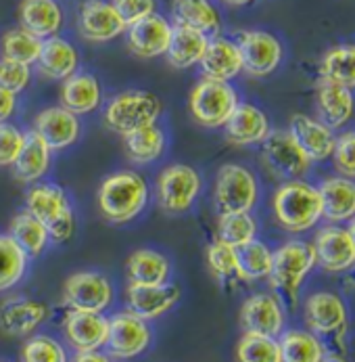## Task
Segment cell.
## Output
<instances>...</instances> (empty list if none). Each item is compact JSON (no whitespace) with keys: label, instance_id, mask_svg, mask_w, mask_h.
Returning <instances> with one entry per match:
<instances>
[{"label":"cell","instance_id":"1","mask_svg":"<svg viewBox=\"0 0 355 362\" xmlns=\"http://www.w3.org/2000/svg\"><path fill=\"white\" fill-rule=\"evenodd\" d=\"M151 204L149 180L138 170H115L104 176L97 191V206L111 224H130Z\"/></svg>","mask_w":355,"mask_h":362},{"label":"cell","instance_id":"2","mask_svg":"<svg viewBox=\"0 0 355 362\" xmlns=\"http://www.w3.org/2000/svg\"><path fill=\"white\" fill-rule=\"evenodd\" d=\"M101 109L102 126L124 139L136 130L159 124L163 101L151 90L130 88L113 95L107 103H102Z\"/></svg>","mask_w":355,"mask_h":362},{"label":"cell","instance_id":"3","mask_svg":"<svg viewBox=\"0 0 355 362\" xmlns=\"http://www.w3.org/2000/svg\"><path fill=\"white\" fill-rule=\"evenodd\" d=\"M25 209L34 214L51 235V243H67L76 233V211L69 193L56 185L40 180L30 185L25 193Z\"/></svg>","mask_w":355,"mask_h":362},{"label":"cell","instance_id":"4","mask_svg":"<svg viewBox=\"0 0 355 362\" xmlns=\"http://www.w3.org/2000/svg\"><path fill=\"white\" fill-rule=\"evenodd\" d=\"M272 209L287 233H305L322 218V197L315 187L299 178L284 180L272 197Z\"/></svg>","mask_w":355,"mask_h":362},{"label":"cell","instance_id":"5","mask_svg":"<svg viewBox=\"0 0 355 362\" xmlns=\"http://www.w3.org/2000/svg\"><path fill=\"white\" fill-rule=\"evenodd\" d=\"M203 193V176L191 163H169L155 180V199L165 214L182 216L191 211Z\"/></svg>","mask_w":355,"mask_h":362},{"label":"cell","instance_id":"6","mask_svg":"<svg viewBox=\"0 0 355 362\" xmlns=\"http://www.w3.org/2000/svg\"><path fill=\"white\" fill-rule=\"evenodd\" d=\"M241 103L236 88L230 82L203 78L191 88L188 111L191 117L207 130H219Z\"/></svg>","mask_w":355,"mask_h":362},{"label":"cell","instance_id":"7","mask_svg":"<svg viewBox=\"0 0 355 362\" xmlns=\"http://www.w3.org/2000/svg\"><path fill=\"white\" fill-rule=\"evenodd\" d=\"M259 199L255 174L241 163H224L213 180V206L222 214H249Z\"/></svg>","mask_w":355,"mask_h":362},{"label":"cell","instance_id":"8","mask_svg":"<svg viewBox=\"0 0 355 362\" xmlns=\"http://www.w3.org/2000/svg\"><path fill=\"white\" fill-rule=\"evenodd\" d=\"M315 266L313 245L307 241H287L282 247L274 252L272 270L267 274L270 285L278 291L291 306L297 302V291L303 279Z\"/></svg>","mask_w":355,"mask_h":362},{"label":"cell","instance_id":"9","mask_svg":"<svg viewBox=\"0 0 355 362\" xmlns=\"http://www.w3.org/2000/svg\"><path fill=\"white\" fill-rule=\"evenodd\" d=\"M115 298L113 283L97 270H80L65 279L63 283V306L67 310L101 312L111 308Z\"/></svg>","mask_w":355,"mask_h":362},{"label":"cell","instance_id":"10","mask_svg":"<svg viewBox=\"0 0 355 362\" xmlns=\"http://www.w3.org/2000/svg\"><path fill=\"white\" fill-rule=\"evenodd\" d=\"M152 341V331L149 320L132 312H115L109 316V335L104 350L115 361H132L149 350Z\"/></svg>","mask_w":355,"mask_h":362},{"label":"cell","instance_id":"11","mask_svg":"<svg viewBox=\"0 0 355 362\" xmlns=\"http://www.w3.org/2000/svg\"><path fill=\"white\" fill-rule=\"evenodd\" d=\"M32 132H36L49 145L52 153H61L80 143L84 126L80 115L61 105H49L34 115Z\"/></svg>","mask_w":355,"mask_h":362},{"label":"cell","instance_id":"12","mask_svg":"<svg viewBox=\"0 0 355 362\" xmlns=\"http://www.w3.org/2000/svg\"><path fill=\"white\" fill-rule=\"evenodd\" d=\"M78 34L88 45H107L126 34V23L111 0H84L76 17Z\"/></svg>","mask_w":355,"mask_h":362},{"label":"cell","instance_id":"13","mask_svg":"<svg viewBox=\"0 0 355 362\" xmlns=\"http://www.w3.org/2000/svg\"><path fill=\"white\" fill-rule=\"evenodd\" d=\"M261 161L280 180L301 178L311 163L297 147L289 130H270L261 143Z\"/></svg>","mask_w":355,"mask_h":362},{"label":"cell","instance_id":"14","mask_svg":"<svg viewBox=\"0 0 355 362\" xmlns=\"http://www.w3.org/2000/svg\"><path fill=\"white\" fill-rule=\"evenodd\" d=\"M236 45L243 57V71L251 78H265L278 69L282 63V45L280 40L263 30H245L239 32Z\"/></svg>","mask_w":355,"mask_h":362},{"label":"cell","instance_id":"15","mask_svg":"<svg viewBox=\"0 0 355 362\" xmlns=\"http://www.w3.org/2000/svg\"><path fill=\"white\" fill-rule=\"evenodd\" d=\"M172 32H174V23L167 17L152 13L149 17L126 28V34H124L126 47L138 59L165 57L172 42Z\"/></svg>","mask_w":355,"mask_h":362},{"label":"cell","instance_id":"16","mask_svg":"<svg viewBox=\"0 0 355 362\" xmlns=\"http://www.w3.org/2000/svg\"><path fill=\"white\" fill-rule=\"evenodd\" d=\"M63 335L76 352L102 350L109 335V316L101 312L67 310L63 316Z\"/></svg>","mask_w":355,"mask_h":362},{"label":"cell","instance_id":"17","mask_svg":"<svg viewBox=\"0 0 355 362\" xmlns=\"http://www.w3.org/2000/svg\"><path fill=\"white\" fill-rule=\"evenodd\" d=\"M51 308L44 302L15 296L0 304V331L6 337H30L49 318Z\"/></svg>","mask_w":355,"mask_h":362},{"label":"cell","instance_id":"18","mask_svg":"<svg viewBox=\"0 0 355 362\" xmlns=\"http://www.w3.org/2000/svg\"><path fill=\"white\" fill-rule=\"evenodd\" d=\"M182 298V289L174 283L163 285H132L126 289L128 312L140 316L143 320H155L172 310Z\"/></svg>","mask_w":355,"mask_h":362},{"label":"cell","instance_id":"19","mask_svg":"<svg viewBox=\"0 0 355 362\" xmlns=\"http://www.w3.org/2000/svg\"><path fill=\"white\" fill-rule=\"evenodd\" d=\"M104 103V90L101 80L90 71H76L67 80L61 82L59 105L69 109L71 113L84 117L97 113Z\"/></svg>","mask_w":355,"mask_h":362},{"label":"cell","instance_id":"20","mask_svg":"<svg viewBox=\"0 0 355 362\" xmlns=\"http://www.w3.org/2000/svg\"><path fill=\"white\" fill-rule=\"evenodd\" d=\"M305 322L313 335L341 337L347 329V310L339 296L320 291L305 302Z\"/></svg>","mask_w":355,"mask_h":362},{"label":"cell","instance_id":"21","mask_svg":"<svg viewBox=\"0 0 355 362\" xmlns=\"http://www.w3.org/2000/svg\"><path fill=\"white\" fill-rule=\"evenodd\" d=\"M315 264L328 272H345L355 266V245L349 230L341 226H324L311 243Z\"/></svg>","mask_w":355,"mask_h":362},{"label":"cell","instance_id":"22","mask_svg":"<svg viewBox=\"0 0 355 362\" xmlns=\"http://www.w3.org/2000/svg\"><path fill=\"white\" fill-rule=\"evenodd\" d=\"M241 327L245 333L278 337L284 327L282 304L272 293H255L241 308Z\"/></svg>","mask_w":355,"mask_h":362},{"label":"cell","instance_id":"23","mask_svg":"<svg viewBox=\"0 0 355 362\" xmlns=\"http://www.w3.org/2000/svg\"><path fill=\"white\" fill-rule=\"evenodd\" d=\"M224 136L234 147H253L261 145L270 134L267 115L253 103H239L228 122L224 124Z\"/></svg>","mask_w":355,"mask_h":362},{"label":"cell","instance_id":"24","mask_svg":"<svg viewBox=\"0 0 355 362\" xmlns=\"http://www.w3.org/2000/svg\"><path fill=\"white\" fill-rule=\"evenodd\" d=\"M201 76L211 80L232 82L243 74V57L239 51L236 40L224 38V36H211L203 52V59L199 63Z\"/></svg>","mask_w":355,"mask_h":362},{"label":"cell","instance_id":"25","mask_svg":"<svg viewBox=\"0 0 355 362\" xmlns=\"http://www.w3.org/2000/svg\"><path fill=\"white\" fill-rule=\"evenodd\" d=\"M80 63H82V57H80L78 47L59 34L42 42V51L36 61V69L47 80L63 82L76 71H80Z\"/></svg>","mask_w":355,"mask_h":362},{"label":"cell","instance_id":"26","mask_svg":"<svg viewBox=\"0 0 355 362\" xmlns=\"http://www.w3.org/2000/svg\"><path fill=\"white\" fill-rule=\"evenodd\" d=\"M19 25L47 40L65 28V8L59 0H21L17 6Z\"/></svg>","mask_w":355,"mask_h":362},{"label":"cell","instance_id":"27","mask_svg":"<svg viewBox=\"0 0 355 362\" xmlns=\"http://www.w3.org/2000/svg\"><path fill=\"white\" fill-rule=\"evenodd\" d=\"M289 134L297 143V147L305 153L309 161H324L332 156L335 134L328 126L309 115H293L289 124Z\"/></svg>","mask_w":355,"mask_h":362},{"label":"cell","instance_id":"28","mask_svg":"<svg viewBox=\"0 0 355 362\" xmlns=\"http://www.w3.org/2000/svg\"><path fill=\"white\" fill-rule=\"evenodd\" d=\"M52 153L49 145L32 130H28L25 134V143L19 157L15 159V163L11 165L13 176L21 182V185H36L40 180H44L49 176L52 168Z\"/></svg>","mask_w":355,"mask_h":362},{"label":"cell","instance_id":"29","mask_svg":"<svg viewBox=\"0 0 355 362\" xmlns=\"http://www.w3.org/2000/svg\"><path fill=\"white\" fill-rule=\"evenodd\" d=\"M172 23L217 36L222 30V15L211 0H172L169 6Z\"/></svg>","mask_w":355,"mask_h":362},{"label":"cell","instance_id":"30","mask_svg":"<svg viewBox=\"0 0 355 362\" xmlns=\"http://www.w3.org/2000/svg\"><path fill=\"white\" fill-rule=\"evenodd\" d=\"M355 101L351 88L341 86L337 82L322 80L318 84V111L322 117V124L328 128H341L345 126L354 115Z\"/></svg>","mask_w":355,"mask_h":362},{"label":"cell","instance_id":"31","mask_svg":"<svg viewBox=\"0 0 355 362\" xmlns=\"http://www.w3.org/2000/svg\"><path fill=\"white\" fill-rule=\"evenodd\" d=\"M126 274L132 285H163L169 283L172 262L157 250H136L126 262Z\"/></svg>","mask_w":355,"mask_h":362},{"label":"cell","instance_id":"32","mask_svg":"<svg viewBox=\"0 0 355 362\" xmlns=\"http://www.w3.org/2000/svg\"><path fill=\"white\" fill-rule=\"evenodd\" d=\"M124 153L134 165H151L157 163L167 151V134L159 124L147 126L121 139Z\"/></svg>","mask_w":355,"mask_h":362},{"label":"cell","instance_id":"33","mask_svg":"<svg viewBox=\"0 0 355 362\" xmlns=\"http://www.w3.org/2000/svg\"><path fill=\"white\" fill-rule=\"evenodd\" d=\"M209 38L211 36H207L203 32L182 28V25H174L172 42H169L167 52H165V61L174 69H193V67H197L201 63V59H203V52L207 49Z\"/></svg>","mask_w":355,"mask_h":362},{"label":"cell","instance_id":"34","mask_svg":"<svg viewBox=\"0 0 355 362\" xmlns=\"http://www.w3.org/2000/svg\"><path fill=\"white\" fill-rule=\"evenodd\" d=\"M8 235L30 256V259L40 258L49 250V245H51L49 228L34 214H30L25 207L11 218Z\"/></svg>","mask_w":355,"mask_h":362},{"label":"cell","instance_id":"35","mask_svg":"<svg viewBox=\"0 0 355 362\" xmlns=\"http://www.w3.org/2000/svg\"><path fill=\"white\" fill-rule=\"evenodd\" d=\"M320 197H322V218L330 222H343L351 220L355 216V182L339 176L328 178L320 185Z\"/></svg>","mask_w":355,"mask_h":362},{"label":"cell","instance_id":"36","mask_svg":"<svg viewBox=\"0 0 355 362\" xmlns=\"http://www.w3.org/2000/svg\"><path fill=\"white\" fill-rule=\"evenodd\" d=\"M42 42H44L42 38L34 36L32 32H28L21 25L8 28L0 36V57L34 67L40 57V51H42Z\"/></svg>","mask_w":355,"mask_h":362},{"label":"cell","instance_id":"37","mask_svg":"<svg viewBox=\"0 0 355 362\" xmlns=\"http://www.w3.org/2000/svg\"><path fill=\"white\" fill-rule=\"evenodd\" d=\"M28 266L30 256L13 241L8 233H0V293L21 283Z\"/></svg>","mask_w":355,"mask_h":362},{"label":"cell","instance_id":"38","mask_svg":"<svg viewBox=\"0 0 355 362\" xmlns=\"http://www.w3.org/2000/svg\"><path fill=\"white\" fill-rule=\"evenodd\" d=\"M280 362H322L324 346L313 333L287 331L280 333Z\"/></svg>","mask_w":355,"mask_h":362},{"label":"cell","instance_id":"39","mask_svg":"<svg viewBox=\"0 0 355 362\" xmlns=\"http://www.w3.org/2000/svg\"><path fill=\"white\" fill-rule=\"evenodd\" d=\"M236 258H239V279L253 283V281L267 279L272 270L274 252L265 243L253 239L251 243L236 247Z\"/></svg>","mask_w":355,"mask_h":362},{"label":"cell","instance_id":"40","mask_svg":"<svg viewBox=\"0 0 355 362\" xmlns=\"http://www.w3.org/2000/svg\"><path fill=\"white\" fill-rule=\"evenodd\" d=\"M320 74L322 80L355 88V45L337 47L326 52L320 65Z\"/></svg>","mask_w":355,"mask_h":362},{"label":"cell","instance_id":"41","mask_svg":"<svg viewBox=\"0 0 355 362\" xmlns=\"http://www.w3.org/2000/svg\"><path fill=\"white\" fill-rule=\"evenodd\" d=\"M215 237L232 247H243L257 239V220L249 214H222L217 216Z\"/></svg>","mask_w":355,"mask_h":362},{"label":"cell","instance_id":"42","mask_svg":"<svg viewBox=\"0 0 355 362\" xmlns=\"http://www.w3.org/2000/svg\"><path fill=\"white\" fill-rule=\"evenodd\" d=\"M236 362H280L278 339L245 333L236 344Z\"/></svg>","mask_w":355,"mask_h":362},{"label":"cell","instance_id":"43","mask_svg":"<svg viewBox=\"0 0 355 362\" xmlns=\"http://www.w3.org/2000/svg\"><path fill=\"white\" fill-rule=\"evenodd\" d=\"M207 266L211 274L222 281V283H232L241 281L239 279V258H236V247L219 241L217 237L207 245Z\"/></svg>","mask_w":355,"mask_h":362},{"label":"cell","instance_id":"44","mask_svg":"<svg viewBox=\"0 0 355 362\" xmlns=\"http://www.w3.org/2000/svg\"><path fill=\"white\" fill-rule=\"evenodd\" d=\"M21 362H69L65 346L51 335H30L21 346Z\"/></svg>","mask_w":355,"mask_h":362},{"label":"cell","instance_id":"45","mask_svg":"<svg viewBox=\"0 0 355 362\" xmlns=\"http://www.w3.org/2000/svg\"><path fill=\"white\" fill-rule=\"evenodd\" d=\"M32 80H34L32 65H23V63L0 57V86L2 88L15 95H21L30 88Z\"/></svg>","mask_w":355,"mask_h":362},{"label":"cell","instance_id":"46","mask_svg":"<svg viewBox=\"0 0 355 362\" xmlns=\"http://www.w3.org/2000/svg\"><path fill=\"white\" fill-rule=\"evenodd\" d=\"M28 130L13 122H0V168H11L19 157Z\"/></svg>","mask_w":355,"mask_h":362},{"label":"cell","instance_id":"47","mask_svg":"<svg viewBox=\"0 0 355 362\" xmlns=\"http://www.w3.org/2000/svg\"><path fill=\"white\" fill-rule=\"evenodd\" d=\"M335 165L345 178H355V132H345L335 139Z\"/></svg>","mask_w":355,"mask_h":362},{"label":"cell","instance_id":"48","mask_svg":"<svg viewBox=\"0 0 355 362\" xmlns=\"http://www.w3.org/2000/svg\"><path fill=\"white\" fill-rule=\"evenodd\" d=\"M126 25H132L157 13V0H111Z\"/></svg>","mask_w":355,"mask_h":362},{"label":"cell","instance_id":"49","mask_svg":"<svg viewBox=\"0 0 355 362\" xmlns=\"http://www.w3.org/2000/svg\"><path fill=\"white\" fill-rule=\"evenodd\" d=\"M19 111V95L0 86V122H11Z\"/></svg>","mask_w":355,"mask_h":362},{"label":"cell","instance_id":"50","mask_svg":"<svg viewBox=\"0 0 355 362\" xmlns=\"http://www.w3.org/2000/svg\"><path fill=\"white\" fill-rule=\"evenodd\" d=\"M71 362H113V358L102 350H92V352H76Z\"/></svg>","mask_w":355,"mask_h":362},{"label":"cell","instance_id":"51","mask_svg":"<svg viewBox=\"0 0 355 362\" xmlns=\"http://www.w3.org/2000/svg\"><path fill=\"white\" fill-rule=\"evenodd\" d=\"M222 2H226L228 6H247V4H251L253 0H222Z\"/></svg>","mask_w":355,"mask_h":362},{"label":"cell","instance_id":"52","mask_svg":"<svg viewBox=\"0 0 355 362\" xmlns=\"http://www.w3.org/2000/svg\"><path fill=\"white\" fill-rule=\"evenodd\" d=\"M322 362H347V361H345V358H341V356H328V358L324 356Z\"/></svg>","mask_w":355,"mask_h":362},{"label":"cell","instance_id":"53","mask_svg":"<svg viewBox=\"0 0 355 362\" xmlns=\"http://www.w3.org/2000/svg\"><path fill=\"white\" fill-rule=\"evenodd\" d=\"M347 230H349V235H351V241H354V245H355V216H354V222H351V226H349Z\"/></svg>","mask_w":355,"mask_h":362}]
</instances>
